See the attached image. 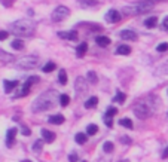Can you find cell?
I'll list each match as a JSON object with an SVG mask.
<instances>
[{"label": "cell", "mask_w": 168, "mask_h": 162, "mask_svg": "<svg viewBox=\"0 0 168 162\" xmlns=\"http://www.w3.org/2000/svg\"><path fill=\"white\" fill-rule=\"evenodd\" d=\"M59 97L61 95L54 91V89H49V91H45L43 94H40L31 104V110L33 111H43V110H49L52 107L57 106V103L59 101Z\"/></svg>", "instance_id": "6da1fadb"}, {"label": "cell", "mask_w": 168, "mask_h": 162, "mask_svg": "<svg viewBox=\"0 0 168 162\" xmlns=\"http://www.w3.org/2000/svg\"><path fill=\"white\" fill-rule=\"evenodd\" d=\"M34 28H36V24L31 19H18L10 26V31L17 36L27 37L34 33Z\"/></svg>", "instance_id": "7a4b0ae2"}, {"label": "cell", "mask_w": 168, "mask_h": 162, "mask_svg": "<svg viewBox=\"0 0 168 162\" xmlns=\"http://www.w3.org/2000/svg\"><path fill=\"white\" fill-rule=\"evenodd\" d=\"M153 6H155V3H147L144 0V2H138L135 5H131V6H125V8L122 9V12L125 15H138V14H143V12L150 10Z\"/></svg>", "instance_id": "3957f363"}, {"label": "cell", "mask_w": 168, "mask_h": 162, "mask_svg": "<svg viewBox=\"0 0 168 162\" xmlns=\"http://www.w3.org/2000/svg\"><path fill=\"white\" fill-rule=\"evenodd\" d=\"M152 107L147 104V103H140L134 107V115L138 118V119H147L152 115Z\"/></svg>", "instance_id": "277c9868"}, {"label": "cell", "mask_w": 168, "mask_h": 162, "mask_svg": "<svg viewBox=\"0 0 168 162\" xmlns=\"http://www.w3.org/2000/svg\"><path fill=\"white\" fill-rule=\"evenodd\" d=\"M68 15H70V10H68L66 6H58V8L52 12L51 18H52L54 22H61V21H64Z\"/></svg>", "instance_id": "5b68a950"}, {"label": "cell", "mask_w": 168, "mask_h": 162, "mask_svg": "<svg viewBox=\"0 0 168 162\" xmlns=\"http://www.w3.org/2000/svg\"><path fill=\"white\" fill-rule=\"evenodd\" d=\"M18 68H24V70H31L37 66V58L34 57H24L21 60H18V63L15 64Z\"/></svg>", "instance_id": "8992f818"}, {"label": "cell", "mask_w": 168, "mask_h": 162, "mask_svg": "<svg viewBox=\"0 0 168 162\" xmlns=\"http://www.w3.org/2000/svg\"><path fill=\"white\" fill-rule=\"evenodd\" d=\"M34 82H39V77L37 76H31L27 79V82H25L24 85L21 86V91L18 92L17 97H24V95H27L28 92H30V88H31V85H33Z\"/></svg>", "instance_id": "52a82bcc"}, {"label": "cell", "mask_w": 168, "mask_h": 162, "mask_svg": "<svg viewBox=\"0 0 168 162\" xmlns=\"http://www.w3.org/2000/svg\"><path fill=\"white\" fill-rule=\"evenodd\" d=\"M75 86H76V92H77L79 95L84 94V92H86V91H88V83H86V80H85L84 77H80V76L76 79Z\"/></svg>", "instance_id": "ba28073f"}, {"label": "cell", "mask_w": 168, "mask_h": 162, "mask_svg": "<svg viewBox=\"0 0 168 162\" xmlns=\"http://www.w3.org/2000/svg\"><path fill=\"white\" fill-rule=\"evenodd\" d=\"M58 37L59 39H66V40H72V42H75V40L79 39V36H77V31H76V30H73V31H59Z\"/></svg>", "instance_id": "9c48e42d"}, {"label": "cell", "mask_w": 168, "mask_h": 162, "mask_svg": "<svg viewBox=\"0 0 168 162\" xmlns=\"http://www.w3.org/2000/svg\"><path fill=\"white\" fill-rule=\"evenodd\" d=\"M119 19H121V14L118 10H115V9H110L109 12L106 14V21L107 22H118Z\"/></svg>", "instance_id": "30bf717a"}, {"label": "cell", "mask_w": 168, "mask_h": 162, "mask_svg": "<svg viewBox=\"0 0 168 162\" xmlns=\"http://www.w3.org/2000/svg\"><path fill=\"white\" fill-rule=\"evenodd\" d=\"M119 37L124 39V40H137V34L131 30H122L119 33Z\"/></svg>", "instance_id": "8fae6325"}, {"label": "cell", "mask_w": 168, "mask_h": 162, "mask_svg": "<svg viewBox=\"0 0 168 162\" xmlns=\"http://www.w3.org/2000/svg\"><path fill=\"white\" fill-rule=\"evenodd\" d=\"M79 2V6L85 9H89V8H97L100 3L97 0H77Z\"/></svg>", "instance_id": "7c38bea8"}, {"label": "cell", "mask_w": 168, "mask_h": 162, "mask_svg": "<svg viewBox=\"0 0 168 162\" xmlns=\"http://www.w3.org/2000/svg\"><path fill=\"white\" fill-rule=\"evenodd\" d=\"M17 132H18L17 128H10L8 131V134H6V144H8V147L12 146L14 140H15V136H17Z\"/></svg>", "instance_id": "4fadbf2b"}, {"label": "cell", "mask_w": 168, "mask_h": 162, "mask_svg": "<svg viewBox=\"0 0 168 162\" xmlns=\"http://www.w3.org/2000/svg\"><path fill=\"white\" fill-rule=\"evenodd\" d=\"M3 85H5V92H12L15 88L18 86V82L17 80H5L3 82Z\"/></svg>", "instance_id": "5bb4252c"}, {"label": "cell", "mask_w": 168, "mask_h": 162, "mask_svg": "<svg viewBox=\"0 0 168 162\" xmlns=\"http://www.w3.org/2000/svg\"><path fill=\"white\" fill-rule=\"evenodd\" d=\"M95 43L98 46H101V48H106V46L110 45V39L106 37V36H98V37H95Z\"/></svg>", "instance_id": "9a60e30c"}, {"label": "cell", "mask_w": 168, "mask_h": 162, "mask_svg": "<svg viewBox=\"0 0 168 162\" xmlns=\"http://www.w3.org/2000/svg\"><path fill=\"white\" fill-rule=\"evenodd\" d=\"M42 137L45 141H48V143H52L54 140H55V134L49 131V129H42Z\"/></svg>", "instance_id": "2e32d148"}, {"label": "cell", "mask_w": 168, "mask_h": 162, "mask_svg": "<svg viewBox=\"0 0 168 162\" xmlns=\"http://www.w3.org/2000/svg\"><path fill=\"white\" fill-rule=\"evenodd\" d=\"M64 120L66 119H64L63 115H52V116H49V122L51 124H54V125H61Z\"/></svg>", "instance_id": "e0dca14e"}, {"label": "cell", "mask_w": 168, "mask_h": 162, "mask_svg": "<svg viewBox=\"0 0 168 162\" xmlns=\"http://www.w3.org/2000/svg\"><path fill=\"white\" fill-rule=\"evenodd\" d=\"M97 104H98V98H97V97H89V98L85 101V107H86V109H92Z\"/></svg>", "instance_id": "ac0fdd59"}, {"label": "cell", "mask_w": 168, "mask_h": 162, "mask_svg": "<svg viewBox=\"0 0 168 162\" xmlns=\"http://www.w3.org/2000/svg\"><path fill=\"white\" fill-rule=\"evenodd\" d=\"M86 51H88V45L86 43H80L79 46H77V49H76V55L77 57H84L85 54H86Z\"/></svg>", "instance_id": "d6986e66"}, {"label": "cell", "mask_w": 168, "mask_h": 162, "mask_svg": "<svg viewBox=\"0 0 168 162\" xmlns=\"http://www.w3.org/2000/svg\"><path fill=\"white\" fill-rule=\"evenodd\" d=\"M116 54H118V55H129V54H131V48H129V46H126V45L118 46Z\"/></svg>", "instance_id": "ffe728a7"}, {"label": "cell", "mask_w": 168, "mask_h": 162, "mask_svg": "<svg viewBox=\"0 0 168 162\" xmlns=\"http://www.w3.org/2000/svg\"><path fill=\"white\" fill-rule=\"evenodd\" d=\"M156 24H158V18L156 17H150L144 21V26L147 28H153V27H156Z\"/></svg>", "instance_id": "44dd1931"}, {"label": "cell", "mask_w": 168, "mask_h": 162, "mask_svg": "<svg viewBox=\"0 0 168 162\" xmlns=\"http://www.w3.org/2000/svg\"><path fill=\"white\" fill-rule=\"evenodd\" d=\"M75 140H76V143H79V144H85L86 140H88V136L84 134V132H79V134H76Z\"/></svg>", "instance_id": "7402d4cb"}, {"label": "cell", "mask_w": 168, "mask_h": 162, "mask_svg": "<svg viewBox=\"0 0 168 162\" xmlns=\"http://www.w3.org/2000/svg\"><path fill=\"white\" fill-rule=\"evenodd\" d=\"M12 60H14V55L6 54L5 51L0 49V61H3V63H9V61H12Z\"/></svg>", "instance_id": "603a6c76"}, {"label": "cell", "mask_w": 168, "mask_h": 162, "mask_svg": "<svg viewBox=\"0 0 168 162\" xmlns=\"http://www.w3.org/2000/svg\"><path fill=\"white\" fill-rule=\"evenodd\" d=\"M119 125H122V127H125V128H128V129H133V122L128 119V118H124V119H121L119 120Z\"/></svg>", "instance_id": "cb8c5ba5"}, {"label": "cell", "mask_w": 168, "mask_h": 162, "mask_svg": "<svg viewBox=\"0 0 168 162\" xmlns=\"http://www.w3.org/2000/svg\"><path fill=\"white\" fill-rule=\"evenodd\" d=\"M97 131H98V127H97L95 124H91V125H88V128H86V134H88V136H95Z\"/></svg>", "instance_id": "d4e9b609"}, {"label": "cell", "mask_w": 168, "mask_h": 162, "mask_svg": "<svg viewBox=\"0 0 168 162\" xmlns=\"http://www.w3.org/2000/svg\"><path fill=\"white\" fill-rule=\"evenodd\" d=\"M58 80H59L61 85H66V83H67V75H66V70H59Z\"/></svg>", "instance_id": "484cf974"}, {"label": "cell", "mask_w": 168, "mask_h": 162, "mask_svg": "<svg viewBox=\"0 0 168 162\" xmlns=\"http://www.w3.org/2000/svg\"><path fill=\"white\" fill-rule=\"evenodd\" d=\"M113 149H115V147H113V143H112V141H106V143L103 144V150H104L106 153H112Z\"/></svg>", "instance_id": "4316f807"}, {"label": "cell", "mask_w": 168, "mask_h": 162, "mask_svg": "<svg viewBox=\"0 0 168 162\" xmlns=\"http://www.w3.org/2000/svg\"><path fill=\"white\" fill-rule=\"evenodd\" d=\"M125 98H126V95L124 94V92H118V94L115 95L113 100H115L116 103H119V104H124V103H125Z\"/></svg>", "instance_id": "83f0119b"}, {"label": "cell", "mask_w": 168, "mask_h": 162, "mask_svg": "<svg viewBox=\"0 0 168 162\" xmlns=\"http://www.w3.org/2000/svg\"><path fill=\"white\" fill-rule=\"evenodd\" d=\"M68 103H70V97H68V95L63 94L61 97H59V104H61L63 107H67Z\"/></svg>", "instance_id": "f1b7e54d"}, {"label": "cell", "mask_w": 168, "mask_h": 162, "mask_svg": "<svg viewBox=\"0 0 168 162\" xmlns=\"http://www.w3.org/2000/svg\"><path fill=\"white\" fill-rule=\"evenodd\" d=\"M12 48H14V49H23V48H24V42H23L21 39H15V40L12 42Z\"/></svg>", "instance_id": "f546056e"}, {"label": "cell", "mask_w": 168, "mask_h": 162, "mask_svg": "<svg viewBox=\"0 0 168 162\" xmlns=\"http://www.w3.org/2000/svg\"><path fill=\"white\" fill-rule=\"evenodd\" d=\"M55 68H57V66H55V63H48L46 66H43L42 70L45 71V73H49V71H54Z\"/></svg>", "instance_id": "4dcf8cb0"}, {"label": "cell", "mask_w": 168, "mask_h": 162, "mask_svg": "<svg viewBox=\"0 0 168 162\" xmlns=\"http://www.w3.org/2000/svg\"><path fill=\"white\" fill-rule=\"evenodd\" d=\"M43 141L42 140H37V141H34V144H33V150L34 152H37V153H39V152H42V147H43Z\"/></svg>", "instance_id": "1f68e13d"}, {"label": "cell", "mask_w": 168, "mask_h": 162, "mask_svg": "<svg viewBox=\"0 0 168 162\" xmlns=\"http://www.w3.org/2000/svg\"><path fill=\"white\" fill-rule=\"evenodd\" d=\"M116 113H118L116 107H109V109H107V113H106V118H112V116H115Z\"/></svg>", "instance_id": "d6a6232c"}, {"label": "cell", "mask_w": 168, "mask_h": 162, "mask_svg": "<svg viewBox=\"0 0 168 162\" xmlns=\"http://www.w3.org/2000/svg\"><path fill=\"white\" fill-rule=\"evenodd\" d=\"M156 51L158 52H167L168 51V43H161V45H158V48H156Z\"/></svg>", "instance_id": "836d02e7"}, {"label": "cell", "mask_w": 168, "mask_h": 162, "mask_svg": "<svg viewBox=\"0 0 168 162\" xmlns=\"http://www.w3.org/2000/svg\"><path fill=\"white\" fill-rule=\"evenodd\" d=\"M88 79H89V82H92V83H95L98 77H97V75H95L94 71H89V73H88Z\"/></svg>", "instance_id": "e575fe53"}, {"label": "cell", "mask_w": 168, "mask_h": 162, "mask_svg": "<svg viewBox=\"0 0 168 162\" xmlns=\"http://www.w3.org/2000/svg\"><path fill=\"white\" fill-rule=\"evenodd\" d=\"M68 161L70 162H77L79 161V158H77V155L76 153H70L68 155Z\"/></svg>", "instance_id": "d590c367"}, {"label": "cell", "mask_w": 168, "mask_h": 162, "mask_svg": "<svg viewBox=\"0 0 168 162\" xmlns=\"http://www.w3.org/2000/svg\"><path fill=\"white\" fill-rule=\"evenodd\" d=\"M8 36H9L8 31H3V30H2V31H0V40H6Z\"/></svg>", "instance_id": "8d00e7d4"}, {"label": "cell", "mask_w": 168, "mask_h": 162, "mask_svg": "<svg viewBox=\"0 0 168 162\" xmlns=\"http://www.w3.org/2000/svg\"><path fill=\"white\" fill-rule=\"evenodd\" d=\"M104 124H106L109 128H112V127H113V120L110 119V118H106V122H104Z\"/></svg>", "instance_id": "74e56055"}, {"label": "cell", "mask_w": 168, "mask_h": 162, "mask_svg": "<svg viewBox=\"0 0 168 162\" xmlns=\"http://www.w3.org/2000/svg\"><path fill=\"white\" fill-rule=\"evenodd\" d=\"M162 27H164V30H165V31H168V18H165V19H164Z\"/></svg>", "instance_id": "f35d334b"}, {"label": "cell", "mask_w": 168, "mask_h": 162, "mask_svg": "<svg viewBox=\"0 0 168 162\" xmlns=\"http://www.w3.org/2000/svg\"><path fill=\"white\" fill-rule=\"evenodd\" d=\"M23 134H24V136H30L31 132H30V129L27 128V127H23Z\"/></svg>", "instance_id": "ab89813d"}, {"label": "cell", "mask_w": 168, "mask_h": 162, "mask_svg": "<svg viewBox=\"0 0 168 162\" xmlns=\"http://www.w3.org/2000/svg\"><path fill=\"white\" fill-rule=\"evenodd\" d=\"M95 162H110V161H109V159H106V158H101V156H98Z\"/></svg>", "instance_id": "60d3db41"}, {"label": "cell", "mask_w": 168, "mask_h": 162, "mask_svg": "<svg viewBox=\"0 0 168 162\" xmlns=\"http://www.w3.org/2000/svg\"><path fill=\"white\" fill-rule=\"evenodd\" d=\"M162 158H165V159L168 158V147L165 149V150H164V153H162Z\"/></svg>", "instance_id": "b9f144b4"}, {"label": "cell", "mask_w": 168, "mask_h": 162, "mask_svg": "<svg viewBox=\"0 0 168 162\" xmlns=\"http://www.w3.org/2000/svg\"><path fill=\"white\" fill-rule=\"evenodd\" d=\"M122 141H124V143H131V140H128V138H125V137L122 138Z\"/></svg>", "instance_id": "7bdbcfd3"}, {"label": "cell", "mask_w": 168, "mask_h": 162, "mask_svg": "<svg viewBox=\"0 0 168 162\" xmlns=\"http://www.w3.org/2000/svg\"><path fill=\"white\" fill-rule=\"evenodd\" d=\"M146 2H159V0H146Z\"/></svg>", "instance_id": "ee69618b"}, {"label": "cell", "mask_w": 168, "mask_h": 162, "mask_svg": "<svg viewBox=\"0 0 168 162\" xmlns=\"http://www.w3.org/2000/svg\"><path fill=\"white\" fill-rule=\"evenodd\" d=\"M23 162H31V161H28V159H24V161H23Z\"/></svg>", "instance_id": "f6af8a7d"}, {"label": "cell", "mask_w": 168, "mask_h": 162, "mask_svg": "<svg viewBox=\"0 0 168 162\" xmlns=\"http://www.w3.org/2000/svg\"><path fill=\"white\" fill-rule=\"evenodd\" d=\"M121 162H129V161H126V159H125V161H121Z\"/></svg>", "instance_id": "bcb514c9"}, {"label": "cell", "mask_w": 168, "mask_h": 162, "mask_svg": "<svg viewBox=\"0 0 168 162\" xmlns=\"http://www.w3.org/2000/svg\"><path fill=\"white\" fill-rule=\"evenodd\" d=\"M82 162H86V161H82Z\"/></svg>", "instance_id": "7dc6e473"}]
</instances>
